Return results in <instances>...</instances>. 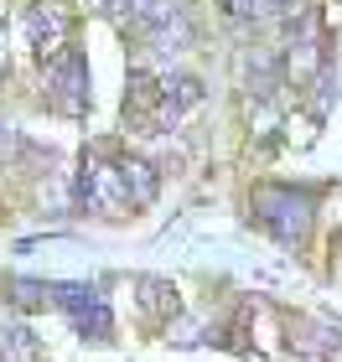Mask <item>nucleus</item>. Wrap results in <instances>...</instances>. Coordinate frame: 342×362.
Wrapping results in <instances>:
<instances>
[{
  "instance_id": "nucleus-1",
  "label": "nucleus",
  "mask_w": 342,
  "mask_h": 362,
  "mask_svg": "<svg viewBox=\"0 0 342 362\" xmlns=\"http://www.w3.org/2000/svg\"><path fill=\"white\" fill-rule=\"evenodd\" d=\"M254 218L280 243H301L306 228H312V197L290 192V187H259L254 192Z\"/></svg>"
},
{
  "instance_id": "nucleus-2",
  "label": "nucleus",
  "mask_w": 342,
  "mask_h": 362,
  "mask_svg": "<svg viewBox=\"0 0 342 362\" xmlns=\"http://www.w3.org/2000/svg\"><path fill=\"white\" fill-rule=\"evenodd\" d=\"M47 88H52V104L62 114H84L89 109V68H84V57L62 47L57 62L47 68Z\"/></svg>"
},
{
  "instance_id": "nucleus-3",
  "label": "nucleus",
  "mask_w": 342,
  "mask_h": 362,
  "mask_svg": "<svg viewBox=\"0 0 342 362\" xmlns=\"http://www.w3.org/2000/svg\"><path fill=\"white\" fill-rule=\"evenodd\" d=\"M78 202H84L89 212H114V207H125L120 171L104 166V160H89V166L78 171Z\"/></svg>"
},
{
  "instance_id": "nucleus-4",
  "label": "nucleus",
  "mask_w": 342,
  "mask_h": 362,
  "mask_svg": "<svg viewBox=\"0 0 342 362\" xmlns=\"http://www.w3.org/2000/svg\"><path fill=\"white\" fill-rule=\"evenodd\" d=\"M26 31H31V47L42 52V62H47V57H57V52H62V37H68L62 16H57V11H47V6H31V11H26Z\"/></svg>"
},
{
  "instance_id": "nucleus-5",
  "label": "nucleus",
  "mask_w": 342,
  "mask_h": 362,
  "mask_svg": "<svg viewBox=\"0 0 342 362\" xmlns=\"http://www.w3.org/2000/svg\"><path fill=\"white\" fill-rule=\"evenodd\" d=\"M130 16H135V21L156 37V31L187 21V6H182V0H130Z\"/></svg>"
},
{
  "instance_id": "nucleus-6",
  "label": "nucleus",
  "mask_w": 342,
  "mask_h": 362,
  "mask_svg": "<svg viewBox=\"0 0 342 362\" xmlns=\"http://www.w3.org/2000/svg\"><path fill=\"white\" fill-rule=\"evenodd\" d=\"M120 192H125V202H151L156 197V171L145 166V160H120Z\"/></svg>"
},
{
  "instance_id": "nucleus-7",
  "label": "nucleus",
  "mask_w": 342,
  "mask_h": 362,
  "mask_svg": "<svg viewBox=\"0 0 342 362\" xmlns=\"http://www.w3.org/2000/svg\"><path fill=\"white\" fill-rule=\"evenodd\" d=\"M47 300L62 305L68 316H84L89 305H99V290H93V285H78V279H68V285H47Z\"/></svg>"
},
{
  "instance_id": "nucleus-8",
  "label": "nucleus",
  "mask_w": 342,
  "mask_h": 362,
  "mask_svg": "<svg viewBox=\"0 0 342 362\" xmlns=\"http://www.w3.org/2000/svg\"><path fill=\"white\" fill-rule=\"evenodd\" d=\"M244 83H249V93L270 98V93H275V57H270V52L244 57Z\"/></svg>"
},
{
  "instance_id": "nucleus-9",
  "label": "nucleus",
  "mask_w": 342,
  "mask_h": 362,
  "mask_svg": "<svg viewBox=\"0 0 342 362\" xmlns=\"http://www.w3.org/2000/svg\"><path fill=\"white\" fill-rule=\"evenodd\" d=\"M0 362H37V337L21 326H6L0 332Z\"/></svg>"
},
{
  "instance_id": "nucleus-10",
  "label": "nucleus",
  "mask_w": 342,
  "mask_h": 362,
  "mask_svg": "<svg viewBox=\"0 0 342 362\" xmlns=\"http://www.w3.org/2000/svg\"><path fill=\"white\" fill-rule=\"evenodd\" d=\"M332 104H337V73L321 62V68H317V93H312V114H317V119H327Z\"/></svg>"
},
{
  "instance_id": "nucleus-11",
  "label": "nucleus",
  "mask_w": 342,
  "mask_h": 362,
  "mask_svg": "<svg viewBox=\"0 0 342 362\" xmlns=\"http://www.w3.org/2000/svg\"><path fill=\"white\" fill-rule=\"evenodd\" d=\"M78 321V332L84 337H93V341H109V332H114V316H109V305L99 300V305H89L84 316H73Z\"/></svg>"
},
{
  "instance_id": "nucleus-12",
  "label": "nucleus",
  "mask_w": 342,
  "mask_h": 362,
  "mask_svg": "<svg viewBox=\"0 0 342 362\" xmlns=\"http://www.w3.org/2000/svg\"><path fill=\"white\" fill-rule=\"evenodd\" d=\"M140 290H145V305H151L156 316H176V290L166 279H140Z\"/></svg>"
},
{
  "instance_id": "nucleus-13",
  "label": "nucleus",
  "mask_w": 342,
  "mask_h": 362,
  "mask_svg": "<svg viewBox=\"0 0 342 362\" xmlns=\"http://www.w3.org/2000/svg\"><path fill=\"white\" fill-rule=\"evenodd\" d=\"M290 0H234V16H254V21H265V16H280Z\"/></svg>"
},
{
  "instance_id": "nucleus-14",
  "label": "nucleus",
  "mask_w": 342,
  "mask_h": 362,
  "mask_svg": "<svg viewBox=\"0 0 342 362\" xmlns=\"http://www.w3.org/2000/svg\"><path fill=\"white\" fill-rule=\"evenodd\" d=\"M312 62H317V37H301L290 47V73H312Z\"/></svg>"
},
{
  "instance_id": "nucleus-15",
  "label": "nucleus",
  "mask_w": 342,
  "mask_h": 362,
  "mask_svg": "<svg viewBox=\"0 0 342 362\" xmlns=\"http://www.w3.org/2000/svg\"><path fill=\"white\" fill-rule=\"evenodd\" d=\"M171 341H176V347H192V341H203V326L198 321H176L171 326Z\"/></svg>"
},
{
  "instance_id": "nucleus-16",
  "label": "nucleus",
  "mask_w": 342,
  "mask_h": 362,
  "mask_svg": "<svg viewBox=\"0 0 342 362\" xmlns=\"http://www.w3.org/2000/svg\"><path fill=\"white\" fill-rule=\"evenodd\" d=\"M6 151H16V129H11V124H0V156H6Z\"/></svg>"
},
{
  "instance_id": "nucleus-17",
  "label": "nucleus",
  "mask_w": 342,
  "mask_h": 362,
  "mask_svg": "<svg viewBox=\"0 0 342 362\" xmlns=\"http://www.w3.org/2000/svg\"><path fill=\"white\" fill-rule=\"evenodd\" d=\"M0 78H6V57H0Z\"/></svg>"
}]
</instances>
